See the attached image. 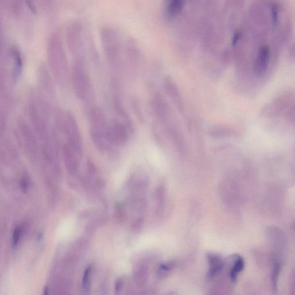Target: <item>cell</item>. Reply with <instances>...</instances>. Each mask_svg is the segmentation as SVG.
Wrapping results in <instances>:
<instances>
[{
	"label": "cell",
	"instance_id": "6da1fadb",
	"mask_svg": "<svg viewBox=\"0 0 295 295\" xmlns=\"http://www.w3.org/2000/svg\"><path fill=\"white\" fill-rule=\"evenodd\" d=\"M90 136L97 150L101 152H109L114 150V147L109 143L107 131L108 125L103 112L97 108L90 110Z\"/></svg>",
	"mask_w": 295,
	"mask_h": 295
},
{
	"label": "cell",
	"instance_id": "7a4b0ae2",
	"mask_svg": "<svg viewBox=\"0 0 295 295\" xmlns=\"http://www.w3.org/2000/svg\"><path fill=\"white\" fill-rule=\"evenodd\" d=\"M71 80L74 93L77 98L82 100L88 99L91 89L90 77L84 67L83 60H76L74 63Z\"/></svg>",
	"mask_w": 295,
	"mask_h": 295
},
{
	"label": "cell",
	"instance_id": "3957f363",
	"mask_svg": "<svg viewBox=\"0 0 295 295\" xmlns=\"http://www.w3.org/2000/svg\"><path fill=\"white\" fill-rule=\"evenodd\" d=\"M130 132L124 123L119 120H115L108 125L107 131L109 143L114 148L125 145L128 140Z\"/></svg>",
	"mask_w": 295,
	"mask_h": 295
},
{
	"label": "cell",
	"instance_id": "277c9868",
	"mask_svg": "<svg viewBox=\"0 0 295 295\" xmlns=\"http://www.w3.org/2000/svg\"><path fill=\"white\" fill-rule=\"evenodd\" d=\"M65 127L68 138L67 144L83 151L82 137L79 125L74 116L70 113L67 114Z\"/></svg>",
	"mask_w": 295,
	"mask_h": 295
},
{
	"label": "cell",
	"instance_id": "5b68a950",
	"mask_svg": "<svg viewBox=\"0 0 295 295\" xmlns=\"http://www.w3.org/2000/svg\"><path fill=\"white\" fill-rule=\"evenodd\" d=\"M115 33L110 40H103L104 50L110 65L114 67H118L120 64V46L118 40L115 38Z\"/></svg>",
	"mask_w": 295,
	"mask_h": 295
},
{
	"label": "cell",
	"instance_id": "8992f818",
	"mask_svg": "<svg viewBox=\"0 0 295 295\" xmlns=\"http://www.w3.org/2000/svg\"><path fill=\"white\" fill-rule=\"evenodd\" d=\"M271 50L267 46L262 47L259 49L254 64V72L256 75L261 76L267 70L270 60Z\"/></svg>",
	"mask_w": 295,
	"mask_h": 295
},
{
	"label": "cell",
	"instance_id": "52a82bcc",
	"mask_svg": "<svg viewBox=\"0 0 295 295\" xmlns=\"http://www.w3.org/2000/svg\"><path fill=\"white\" fill-rule=\"evenodd\" d=\"M151 108L155 116L159 121L163 122L166 119L168 114L167 103L160 94H155L152 100Z\"/></svg>",
	"mask_w": 295,
	"mask_h": 295
},
{
	"label": "cell",
	"instance_id": "ba28073f",
	"mask_svg": "<svg viewBox=\"0 0 295 295\" xmlns=\"http://www.w3.org/2000/svg\"><path fill=\"white\" fill-rule=\"evenodd\" d=\"M185 0H165L164 14L168 19H173L182 11Z\"/></svg>",
	"mask_w": 295,
	"mask_h": 295
},
{
	"label": "cell",
	"instance_id": "9c48e42d",
	"mask_svg": "<svg viewBox=\"0 0 295 295\" xmlns=\"http://www.w3.org/2000/svg\"><path fill=\"white\" fill-rule=\"evenodd\" d=\"M164 89L178 108H181V94L176 84L170 77L166 78L164 82Z\"/></svg>",
	"mask_w": 295,
	"mask_h": 295
},
{
	"label": "cell",
	"instance_id": "30bf717a",
	"mask_svg": "<svg viewBox=\"0 0 295 295\" xmlns=\"http://www.w3.org/2000/svg\"><path fill=\"white\" fill-rule=\"evenodd\" d=\"M113 108H114V112L118 117L122 120V122L127 126L130 132H132L134 126H133L132 122L131 119L126 112V110L122 105V103L120 99L117 97H114L113 99Z\"/></svg>",
	"mask_w": 295,
	"mask_h": 295
},
{
	"label": "cell",
	"instance_id": "8fae6325",
	"mask_svg": "<svg viewBox=\"0 0 295 295\" xmlns=\"http://www.w3.org/2000/svg\"><path fill=\"white\" fill-rule=\"evenodd\" d=\"M207 259H208L209 264V270L207 276L212 278L219 273L223 270V262L222 259L218 255L212 254L207 255Z\"/></svg>",
	"mask_w": 295,
	"mask_h": 295
},
{
	"label": "cell",
	"instance_id": "7c38bea8",
	"mask_svg": "<svg viewBox=\"0 0 295 295\" xmlns=\"http://www.w3.org/2000/svg\"><path fill=\"white\" fill-rule=\"evenodd\" d=\"M244 259L240 257V256H236L234 262H233L232 268L229 272V276L233 283H235L236 281V278H237L239 272L244 270Z\"/></svg>",
	"mask_w": 295,
	"mask_h": 295
},
{
	"label": "cell",
	"instance_id": "4fadbf2b",
	"mask_svg": "<svg viewBox=\"0 0 295 295\" xmlns=\"http://www.w3.org/2000/svg\"><path fill=\"white\" fill-rule=\"evenodd\" d=\"M13 57L14 58L15 66L14 69V76L16 79L21 75L23 69V61L20 52L18 48H14L12 50Z\"/></svg>",
	"mask_w": 295,
	"mask_h": 295
},
{
	"label": "cell",
	"instance_id": "5bb4252c",
	"mask_svg": "<svg viewBox=\"0 0 295 295\" xmlns=\"http://www.w3.org/2000/svg\"><path fill=\"white\" fill-rule=\"evenodd\" d=\"M22 232V227L21 226H18L16 227L13 233L12 236V246L13 248L17 247L19 240L21 237Z\"/></svg>",
	"mask_w": 295,
	"mask_h": 295
},
{
	"label": "cell",
	"instance_id": "9a60e30c",
	"mask_svg": "<svg viewBox=\"0 0 295 295\" xmlns=\"http://www.w3.org/2000/svg\"><path fill=\"white\" fill-rule=\"evenodd\" d=\"M91 271V268L89 267L87 269L85 272H84V277H83V285L84 288L87 291L89 290L90 288V272Z\"/></svg>",
	"mask_w": 295,
	"mask_h": 295
},
{
	"label": "cell",
	"instance_id": "2e32d148",
	"mask_svg": "<svg viewBox=\"0 0 295 295\" xmlns=\"http://www.w3.org/2000/svg\"><path fill=\"white\" fill-rule=\"evenodd\" d=\"M132 104L133 105H134V108L136 113H137L138 118H140L141 120L143 118H142V113L140 112L141 109L140 106H139L138 102L137 100H133Z\"/></svg>",
	"mask_w": 295,
	"mask_h": 295
},
{
	"label": "cell",
	"instance_id": "e0dca14e",
	"mask_svg": "<svg viewBox=\"0 0 295 295\" xmlns=\"http://www.w3.org/2000/svg\"><path fill=\"white\" fill-rule=\"evenodd\" d=\"M241 33L240 32H236L234 35H233L232 38V45L233 46H235L236 44L238 43V42L241 38Z\"/></svg>",
	"mask_w": 295,
	"mask_h": 295
},
{
	"label": "cell",
	"instance_id": "ac0fdd59",
	"mask_svg": "<svg viewBox=\"0 0 295 295\" xmlns=\"http://www.w3.org/2000/svg\"><path fill=\"white\" fill-rule=\"evenodd\" d=\"M21 187L23 191H24V192H26L28 190V183L27 178H23L21 182Z\"/></svg>",
	"mask_w": 295,
	"mask_h": 295
},
{
	"label": "cell",
	"instance_id": "d6986e66",
	"mask_svg": "<svg viewBox=\"0 0 295 295\" xmlns=\"http://www.w3.org/2000/svg\"><path fill=\"white\" fill-rule=\"evenodd\" d=\"M122 283L123 281L122 279H118L117 281H116L115 284V290L116 292H119L121 290L122 287Z\"/></svg>",
	"mask_w": 295,
	"mask_h": 295
},
{
	"label": "cell",
	"instance_id": "ffe728a7",
	"mask_svg": "<svg viewBox=\"0 0 295 295\" xmlns=\"http://www.w3.org/2000/svg\"><path fill=\"white\" fill-rule=\"evenodd\" d=\"M47 292H48V288L47 287H45V295H47Z\"/></svg>",
	"mask_w": 295,
	"mask_h": 295
}]
</instances>
